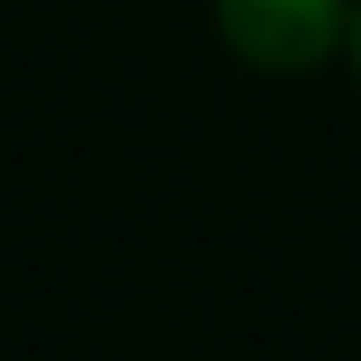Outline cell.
<instances>
[{"label": "cell", "mask_w": 361, "mask_h": 361, "mask_svg": "<svg viewBox=\"0 0 361 361\" xmlns=\"http://www.w3.org/2000/svg\"><path fill=\"white\" fill-rule=\"evenodd\" d=\"M221 37L258 74H310L347 37V0H214Z\"/></svg>", "instance_id": "6da1fadb"}, {"label": "cell", "mask_w": 361, "mask_h": 361, "mask_svg": "<svg viewBox=\"0 0 361 361\" xmlns=\"http://www.w3.org/2000/svg\"><path fill=\"white\" fill-rule=\"evenodd\" d=\"M347 44H354V67H361V8H354V23H347Z\"/></svg>", "instance_id": "7a4b0ae2"}]
</instances>
